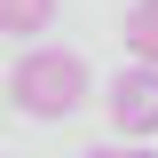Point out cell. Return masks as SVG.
<instances>
[{
    "label": "cell",
    "mask_w": 158,
    "mask_h": 158,
    "mask_svg": "<svg viewBox=\"0 0 158 158\" xmlns=\"http://www.w3.org/2000/svg\"><path fill=\"white\" fill-rule=\"evenodd\" d=\"M111 135H127V142H142V135H158V63H127V71L111 79Z\"/></svg>",
    "instance_id": "7a4b0ae2"
},
{
    "label": "cell",
    "mask_w": 158,
    "mask_h": 158,
    "mask_svg": "<svg viewBox=\"0 0 158 158\" xmlns=\"http://www.w3.org/2000/svg\"><path fill=\"white\" fill-rule=\"evenodd\" d=\"M0 32H8V40L56 32V0H0Z\"/></svg>",
    "instance_id": "3957f363"
},
{
    "label": "cell",
    "mask_w": 158,
    "mask_h": 158,
    "mask_svg": "<svg viewBox=\"0 0 158 158\" xmlns=\"http://www.w3.org/2000/svg\"><path fill=\"white\" fill-rule=\"evenodd\" d=\"M0 87H8V103H16L24 118L56 127V118H71L79 103H87V63H79L71 48H24Z\"/></svg>",
    "instance_id": "6da1fadb"
},
{
    "label": "cell",
    "mask_w": 158,
    "mask_h": 158,
    "mask_svg": "<svg viewBox=\"0 0 158 158\" xmlns=\"http://www.w3.org/2000/svg\"><path fill=\"white\" fill-rule=\"evenodd\" d=\"M118 40H127L142 63H158V0H135V8H127V32H118Z\"/></svg>",
    "instance_id": "277c9868"
},
{
    "label": "cell",
    "mask_w": 158,
    "mask_h": 158,
    "mask_svg": "<svg viewBox=\"0 0 158 158\" xmlns=\"http://www.w3.org/2000/svg\"><path fill=\"white\" fill-rule=\"evenodd\" d=\"M0 103H8V87H0Z\"/></svg>",
    "instance_id": "5b68a950"
}]
</instances>
